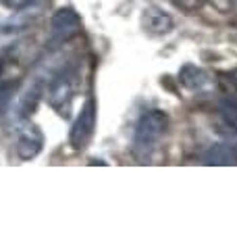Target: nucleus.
Returning a JSON list of instances; mask_svg holds the SVG:
<instances>
[{
	"label": "nucleus",
	"instance_id": "obj_3",
	"mask_svg": "<svg viewBox=\"0 0 237 250\" xmlns=\"http://www.w3.org/2000/svg\"><path fill=\"white\" fill-rule=\"evenodd\" d=\"M75 77H77V67L67 65L54 75L52 85L48 88V103L54 111H60L67 115V108L71 100L75 96Z\"/></svg>",
	"mask_w": 237,
	"mask_h": 250
},
{
	"label": "nucleus",
	"instance_id": "obj_8",
	"mask_svg": "<svg viewBox=\"0 0 237 250\" xmlns=\"http://www.w3.org/2000/svg\"><path fill=\"white\" fill-rule=\"evenodd\" d=\"M202 165H215V167H227V165H237V150L233 146L225 142L210 146L200 159Z\"/></svg>",
	"mask_w": 237,
	"mask_h": 250
},
{
	"label": "nucleus",
	"instance_id": "obj_2",
	"mask_svg": "<svg viewBox=\"0 0 237 250\" xmlns=\"http://www.w3.org/2000/svg\"><path fill=\"white\" fill-rule=\"evenodd\" d=\"M94 131H96V100H94V96H90L83 103L79 115L75 117L73 125H71V131H69L71 148L77 152L85 150L94 138Z\"/></svg>",
	"mask_w": 237,
	"mask_h": 250
},
{
	"label": "nucleus",
	"instance_id": "obj_9",
	"mask_svg": "<svg viewBox=\"0 0 237 250\" xmlns=\"http://www.w3.org/2000/svg\"><path fill=\"white\" fill-rule=\"evenodd\" d=\"M42 92H44V83H40V82H34L25 88V92H23V96L19 100V115L23 119H27V117L36 113L40 98H42Z\"/></svg>",
	"mask_w": 237,
	"mask_h": 250
},
{
	"label": "nucleus",
	"instance_id": "obj_11",
	"mask_svg": "<svg viewBox=\"0 0 237 250\" xmlns=\"http://www.w3.org/2000/svg\"><path fill=\"white\" fill-rule=\"evenodd\" d=\"M2 69H4V61L0 59V75H2Z\"/></svg>",
	"mask_w": 237,
	"mask_h": 250
},
{
	"label": "nucleus",
	"instance_id": "obj_5",
	"mask_svg": "<svg viewBox=\"0 0 237 250\" xmlns=\"http://www.w3.org/2000/svg\"><path fill=\"white\" fill-rule=\"evenodd\" d=\"M15 150L21 161H34L44 150V134L36 123L23 121L15 136Z\"/></svg>",
	"mask_w": 237,
	"mask_h": 250
},
{
	"label": "nucleus",
	"instance_id": "obj_4",
	"mask_svg": "<svg viewBox=\"0 0 237 250\" xmlns=\"http://www.w3.org/2000/svg\"><path fill=\"white\" fill-rule=\"evenodd\" d=\"M83 27V21L79 13L71 6H62L50 17V40L54 44H65L71 38H75Z\"/></svg>",
	"mask_w": 237,
	"mask_h": 250
},
{
	"label": "nucleus",
	"instance_id": "obj_7",
	"mask_svg": "<svg viewBox=\"0 0 237 250\" xmlns=\"http://www.w3.org/2000/svg\"><path fill=\"white\" fill-rule=\"evenodd\" d=\"M179 82L189 92H206V90H210L212 85H215V82H212V75L208 71H204L202 67L192 65V62H187V65L181 67Z\"/></svg>",
	"mask_w": 237,
	"mask_h": 250
},
{
	"label": "nucleus",
	"instance_id": "obj_10",
	"mask_svg": "<svg viewBox=\"0 0 237 250\" xmlns=\"http://www.w3.org/2000/svg\"><path fill=\"white\" fill-rule=\"evenodd\" d=\"M212 4H215L218 11H223V13L237 9V0H212Z\"/></svg>",
	"mask_w": 237,
	"mask_h": 250
},
{
	"label": "nucleus",
	"instance_id": "obj_6",
	"mask_svg": "<svg viewBox=\"0 0 237 250\" xmlns=\"http://www.w3.org/2000/svg\"><path fill=\"white\" fill-rule=\"evenodd\" d=\"M141 29L152 38H162V36H169L175 29V21L160 6H148L141 13Z\"/></svg>",
	"mask_w": 237,
	"mask_h": 250
},
{
	"label": "nucleus",
	"instance_id": "obj_1",
	"mask_svg": "<svg viewBox=\"0 0 237 250\" xmlns=\"http://www.w3.org/2000/svg\"><path fill=\"white\" fill-rule=\"evenodd\" d=\"M169 129V115L158 111V108H150L138 119L136 131H133V142L131 152L138 161H148L150 156L156 152L160 146L164 134Z\"/></svg>",
	"mask_w": 237,
	"mask_h": 250
}]
</instances>
